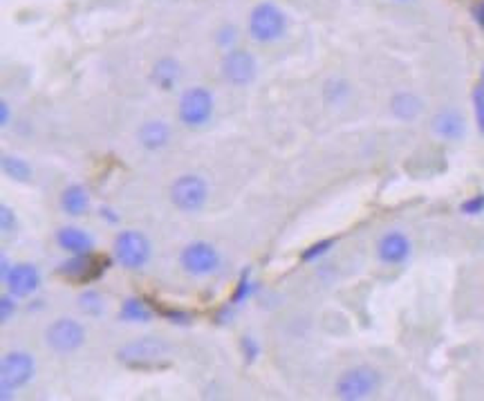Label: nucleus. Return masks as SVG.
<instances>
[{"instance_id": "nucleus-1", "label": "nucleus", "mask_w": 484, "mask_h": 401, "mask_svg": "<svg viewBox=\"0 0 484 401\" xmlns=\"http://www.w3.org/2000/svg\"><path fill=\"white\" fill-rule=\"evenodd\" d=\"M168 352H170V346L166 341L144 337V339L128 343V346H123L117 352V359L130 368H148V366H157L161 359H166Z\"/></svg>"}, {"instance_id": "nucleus-2", "label": "nucleus", "mask_w": 484, "mask_h": 401, "mask_svg": "<svg viewBox=\"0 0 484 401\" xmlns=\"http://www.w3.org/2000/svg\"><path fill=\"white\" fill-rule=\"evenodd\" d=\"M34 359L27 352H9L0 366V397L9 399V393L30 384L34 377Z\"/></svg>"}, {"instance_id": "nucleus-3", "label": "nucleus", "mask_w": 484, "mask_h": 401, "mask_svg": "<svg viewBox=\"0 0 484 401\" xmlns=\"http://www.w3.org/2000/svg\"><path fill=\"white\" fill-rule=\"evenodd\" d=\"M285 32V16L271 3H260L249 16V34L258 43L278 41Z\"/></svg>"}, {"instance_id": "nucleus-4", "label": "nucleus", "mask_w": 484, "mask_h": 401, "mask_svg": "<svg viewBox=\"0 0 484 401\" xmlns=\"http://www.w3.org/2000/svg\"><path fill=\"white\" fill-rule=\"evenodd\" d=\"M115 258L126 269H141L150 258V242L144 233L128 229L115 238Z\"/></svg>"}, {"instance_id": "nucleus-5", "label": "nucleus", "mask_w": 484, "mask_h": 401, "mask_svg": "<svg viewBox=\"0 0 484 401\" xmlns=\"http://www.w3.org/2000/svg\"><path fill=\"white\" fill-rule=\"evenodd\" d=\"M206 182L197 175H182L170 186V202L184 213H197L206 204Z\"/></svg>"}, {"instance_id": "nucleus-6", "label": "nucleus", "mask_w": 484, "mask_h": 401, "mask_svg": "<svg viewBox=\"0 0 484 401\" xmlns=\"http://www.w3.org/2000/svg\"><path fill=\"white\" fill-rule=\"evenodd\" d=\"M213 114V94L206 88H188L179 99V121L188 128H200Z\"/></svg>"}, {"instance_id": "nucleus-7", "label": "nucleus", "mask_w": 484, "mask_h": 401, "mask_svg": "<svg viewBox=\"0 0 484 401\" xmlns=\"http://www.w3.org/2000/svg\"><path fill=\"white\" fill-rule=\"evenodd\" d=\"M379 384H382V379L373 368H352L343 372L337 381V395L348 401L366 399L377 393Z\"/></svg>"}, {"instance_id": "nucleus-8", "label": "nucleus", "mask_w": 484, "mask_h": 401, "mask_svg": "<svg viewBox=\"0 0 484 401\" xmlns=\"http://www.w3.org/2000/svg\"><path fill=\"white\" fill-rule=\"evenodd\" d=\"M85 341V330L79 321L74 319H59L54 321L45 332V343L59 355H70L79 350Z\"/></svg>"}, {"instance_id": "nucleus-9", "label": "nucleus", "mask_w": 484, "mask_h": 401, "mask_svg": "<svg viewBox=\"0 0 484 401\" xmlns=\"http://www.w3.org/2000/svg\"><path fill=\"white\" fill-rule=\"evenodd\" d=\"M110 267V260L103 256H94L90 253H74L70 260H65L59 265L56 274L65 276L70 280H79V283H90V280H97L99 276H103Z\"/></svg>"}, {"instance_id": "nucleus-10", "label": "nucleus", "mask_w": 484, "mask_h": 401, "mask_svg": "<svg viewBox=\"0 0 484 401\" xmlns=\"http://www.w3.org/2000/svg\"><path fill=\"white\" fill-rule=\"evenodd\" d=\"M179 265L191 276H208L220 267V253L208 242H191L179 253Z\"/></svg>"}, {"instance_id": "nucleus-11", "label": "nucleus", "mask_w": 484, "mask_h": 401, "mask_svg": "<svg viewBox=\"0 0 484 401\" xmlns=\"http://www.w3.org/2000/svg\"><path fill=\"white\" fill-rule=\"evenodd\" d=\"M222 74L231 85H247L256 79V59L244 50H231L222 59Z\"/></svg>"}, {"instance_id": "nucleus-12", "label": "nucleus", "mask_w": 484, "mask_h": 401, "mask_svg": "<svg viewBox=\"0 0 484 401\" xmlns=\"http://www.w3.org/2000/svg\"><path fill=\"white\" fill-rule=\"evenodd\" d=\"M5 283H7L9 294L18 296V298H25V296H32L36 289H39L41 274L34 265L21 262V265H14L12 269H9Z\"/></svg>"}, {"instance_id": "nucleus-13", "label": "nucleus", "mask_w": 484, "mask_h": 401, "mask_svg": "<svg viewBox=\"0 0 484 401\" xmlns=\"http://www.w3.org/2000/svg\"><path fill=\"white\" fill-rule=\"evenodd\" d=\"M379 258L388 265H397V262H404L408 256H411V242L408 238L400 231H393L382 238L379 242Z\"/></svg>"}, {"instance_id": "nucleus-14", "label": "nucleus", "mask_w": 484, "mask_h": 401, "mask_svg": "<svg viewBox=\"0 0 484 401\" xmlns=\"http://www.w3.org/2000/svg\"><path fill=\"white\" fill-rule=\"evenodd\" d=\"M56 242H59L61 249L70 251V253H90L94 240L90 233H85L83 229L77 226H63L56 231Z\"/></svg>"}, {"instance_id": "nucleus-15", "label": "nucleus", "mask_w": 484, "mask_h": 401, "mask_svg": "<svg viewBox=\"0 0 484 401\" xmlns=\"http://www.w3.org/2000/svg\"><path fill=\"white\" fill-rule=\"evenodd\" d=\"M137 137H139V144L146 150H159L168 144L170 130L164 121H146L144 126L139 128Z\"/></svg>"}, {"instance_id": "nucleus-16", "label": "nucleus", "mask_w": 484, "mask_h": 401, "mask_svg": "<svg viewBox=\"0 0 484 401\" xmlns=\"http://www.w3.org/2000/svg\"><path fill=\"white\" fill-rule=\"evenodd\" d=\"M61 206H63V211L68 213V215H83L85 211H88V206H90V195H88V190H85L81 184H72L63 190V195H61Z\"/></svg>"}, {"instance_id": "nucleus-17", "label": "nucleus", "mask_w": 484, "mask_h": 401, "mask_svg": "<svg viewBox=\"0 0 484 401\" xmlns=\"http://www.w3.org/2000/svg\"><path fill=\"white\" fill-rule=\"evenodd\" d=\"M433 130L444 139H458L464 132V121L455 110H444L433 119Z\"/></svg>"}, {"instance_id": "nucleus-18", "label": "nucleus", "mask_w": 484, "mask_h": 401, "mask_svg": "<svg viewBox=\"0 0 484 401\" xmlns=\"http://www.w3.org/2000/svg\"><path fill=\"white\" fill-rule=\"evenodd\" d=\"M150 79H153V83L157 85L159 90H173V85L179 79V65H177V61L175 59H168V56H166V59H159L155 63Z\"/></svg>"}, {"instance_id": "nucleus-19", "label": "nucleus", "mask_w": 484, "mask_h": 401, "mask_svg": "<svg viewBox=\"0 0 484 401\" xmlns=\"http://www.w3.org/2000/svg\"><path fill=\"white\" fill-rule=\"evenodd\" d=\"M119 317H121V321H126V323H148L150 319H153V310L146 308L144 301L128 298L126 303L121 305Z\"/></svg>"}, {"instance_id": "nucleus-20", "label": "nucleus", "mask_w": 484, "mask_h": 401, "mask_svg": "<svg viewBox=\"0 0 484 401\" xmlns=\"http://www.w3.org/2000/svg\"><path fill=\"white\" fill-rule=\"evenodd\" d=\"M422 110V101L415 97V94H397L393 99V112L397 114L400 119H415L417 114Z\"/></svg>"}, {"instance_id": "nucleus-21", "label": "nucleus", "mask_w": 484, "mask_h": 401, "mask_svg": "<svg viewBox=\"0 0 484 401\" xmlns=\"http://www.w3.org/2000/svg\"><path fill=\"white\" fill-rule=\"evenodd\" d=\"M3 170L16 182H27L32 177V168L25 159L14 157V155H3Z\"/></svg>"}, {"instance_id": "nucleus-22", "label": "nucleus", "mask_w": 484, "mask_h": 401, "mask_svg": "<svg viewBox=\"0 0 484 401\" xmlns=\"http://www.w3.org/2000/svg\"><path fill=\"white\" fill-rule=\"evenodd\" d=\"M79 308L83 314H88V317H99L103 312V301L94 289H88L79 296Z\"/></svg>"}, {"instance_id": "nucleus-23", "label": "nucleus", "mask_w": 484, "mask_h": 401, "mask_svg": "<svg viewBox=\"0 0 484 401\" xmlns=\"http://www.w3.org/2000/svg\"><path fill=\"white\" fill-rule=\"evenodd\" d=\"M249 276H251V271H249V269L242 271L238 287H235V292H233V296H231V305H240V303H244V301H249V298H251V294L256 292V285L251 283Z\"/></svg>"}, {"instance_id": "nucleus-24", "label": "nucleus", "mask_w": 484, "mask_h": 401, "mask_svg": "<svg viewBox=\"0 0 484 401\" xmlns=\"http://www.w3.org/2000/svg\"><path fill=\"white\" fill-rule=\"evenodd\" d=\"M334 242H337V240H332V238H330V240H321V242H316V244L307 247V249L303 251V256H301V258H303V260H305V262L316 260V258L325 256V253L332 249V247H334Z\"/></svg>"}, {"instance_id": "nucleus-25", "label": "nucleus", "mask_w": 484, "mask_h": 401, "mask_svg": "<svg viewBox=\"0 0 484 401\" xmlns=\"http://www.w3.org/2000/svg\"><path fill=\"white\" fill-rule=\"evenodd\" d=\"M157 312L161 314L164 319H168L170 323H175V326H188V323L193 321V314L188 312H182V310H168V308H157Z\"/></svg>"}, {"instance_id": "nucleus-26", "label": "nucleus", "mask_w": 484, "mask_h": 401, "mask_svg": "<svg viewBox=\"0 0 484 401\" xmlns=\"http://www.w3.org/2000/svg\"><path fill=\"white\" fill-rule=\"evenodd\" d=\"M240 348H242V355L247 359V364H253V361L258 359V355H260V346L253 337H244L240 341Z\"/></svg>"}, {"instance_id": "nucleus-27", "label": "nucleus", "mask_w": 484, "mask_h": 401, "mask_svg": "<svg viewBox=\"0 0 484 401\" xmlns=\"http://www.w3.org/2000/svg\"><path fill=\"white\" fill-rule=\"evenodd\" d=\"M482 211H484V195H476L462 204V213H467V215H478Z\"/></svg>"}, {"instance_id": "nucleus-28", "label": "nucleus", "mask_w": 484, "mask_h": 401, "mask_svg": "<svg viewBox=\"0 0 484 401\" xmlns=\"http://www.w3.org/2000/svg\"><path fill=\"white\" fill-rule=\"evenodd\" d=\"M473 103H476V117H478V126L484 132V88H478L473 92Z\"/></svg>"}, {"instance_id": "nucleus-29", "label": "nucleus", "mask_w": 484, "mask_h": 401, "mask_svg": "<svg viewBox=\"0 0 484 401\" xmlns=\"http://www.w3.org/2000/svg\"><path fill=\"white\" fill-rule=\"evenodd\" d=\"M16 312V303L12 301V296H3L0 298V319H3V323H9Z\"/></svg>"}, {"instance_id": "nucleus-30", "label": "nucleus", "mask_w": 484, "mask_h": 401, "mask_svg": "<svg viewBox=\"0 0 484 401\" xmlns=\"http://www.w3.org/2000/svg\"><path fill=\"white\" fill-rule=\"evenodd\" d=\"M0 217H3V233H12L14 226H16V220H14V211L9 206H0Z\"/></svg>"}, {"instance_id": "nucleus-31", "label": "nucleus", "mask_w": 484, "mask_h": 401, "mask_svg": "<svg viewBox=\"0 0 484 401\" xmlns=\"http://www.w3.org/2000/svg\"><path fill=\"white\" fill-rule=\"evenodd\" d=\"M233 41H235V30H233V27H224V30H220V34H217V43H220L222 47H229Z\"/></svg>"}, {"instance_id": "nucleus-32", "label": "nucleus", "mask_w": 484, "mask_h": 401, "mask_svg": "<svg viewBox=\"0 0 484 401\" xmlns=\"http://www.w3.org/2000/svg\"><path fill=\"white\" fill-rule=\"evenodd\" d=\"M99 215H101V217H106L108 222H112V224L119 222V215H115V211H112L110 206H101V208H99Z\"/></svg>"}, {"instance_id": "nucleus-33", "label": "nucleus", "mask_w": 484, "mask_h": 401, "mask_svg": "<svg viewBox=\"0 0 484 401\" xmlns=\"http://www.w3.org/2000/svg\"><path fill=\"white\" fill-rule=\"evenodd\" d=\"M473 16H476L478 25H480L482 30H484V3H480V5H476V7H473Z\"/></svg>"}, {"instance_id": "nucleus-34", "label": "nucleus", "mask_w": 484, "mask_h": 401, "mask_svg": "<svg viewBox=\"0 0 484 401\" xmlns=\"http://www.w3.org/2000/svg\"><path fill=\"white\" fill-rule=\"evenodd\" d=\"M229 319H231V308H229V310H226V308H222L220 312H217L215 323H229Z\"/></svg>"}, {"instance_id": "nucleus-35", "label": "nucleus", "mask_w": 484, "mask_h": 401, "mask_svg": "<svg viewBox=\"0 0 484 401\" xmlns=\"http://www.w3.org/2000/svg\"><path fill=\"white\" fill-rule=\"evenodd\" d=\"M0 112H3V126H7L9 123V106H7V101H0Z\"/></svg>"}, {"instance_id": "nucleus-36", "label": "nucleus", "mask_w": 484, "mask_h": 401, "mask_svg": "<svg viewBox=\"0 0 484 401\" xmlns=\"http://www.w3.org/2000/svg\"><path fill=\"white\" fill-rule=\"evenodd\" d=\"M7 274H9V262L3 258V278H7Z\"/></svg>"}, {"instance_id": "nucleus-37", "label": "nucleus", "mask_w": 484, "mask_h": 401, "mask_svg": "<svg viewBox=\"0 0 484 401\" xmlns=\"http://www.w3.org/2000/svg\"><path fill=\"white\" fill-rule=\"evenodd\" d=\"M482 85H484V74H482Z\"/></svg>"}]
</instances>
